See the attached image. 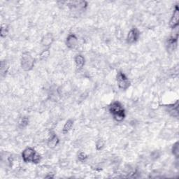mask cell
<instances>
[{
  "label": "cell",
  "mask_w": 179,
  "mask_h": 179,
  "mask_svg": "<svg viewBox=\"0 0 179 179\" xmlns=\"http://www.w3.org/2000/svg\"><path fill=\"white\" fill-rule=\"evenodd\" d=\"M109 112L118 122H121L125 118V111L120 102H114L109 106Z\"/></svg>",
  "instance_id": "obj_1"
},
{
  "label": "cell",
  "mask_w": 179,
  "mask_h": 179,
  "mask_svg": "<svg viewBox=\"0 0 179 179\" xmlns=\"http://www.w3.org/2000/svg\"><path fill=\"white\" fill-rule=\"evenodd\" d=\"M22 157L25 162H32L38 164L41 160V155L32 148H27L22 151Z\"/></svg>",
  "instance_id": "obj_2"
},
{
  "label": "cell",
  "mask_w": 179,
  "mask_h": 179,
  "mask_svg": "<svg viewBox=\"0 0 179 179\" xmlns=\"http://www.w3.org/2000/svg\"><path fill=\"white\" fill-rule=\"evenodd\" d=\"M116 81H117L118 87L121 90H126L130 86V81H129L128 78L121 71H119L117 74Z\"/></svg>",
  "instance_id": "obj_3"
},
{
  "label": "cell",
  "mask_w": 179,
  "mask_h": 179,
  "mask_svg": "<svg viewBox=\"0 0 179 179\" xmlns=\"http://www.w3.org/2000/svg\"><path fill=\"white\" fill-rule=\"evenodd\" d=\"M22 68L25 71H29L33 68L34 60L29 53H25L22 57Z\"/></svg>",
  "instance_id": "obj_4"
},
{
  "label": "cell",
  "mask_w": 179,
  "mask_h": 179,
  "mask_svg": "<svg viewBox=\"0 0 179 179\" xmlns=\"http://www.w3.org/2000/svg\"><path fill=\"white\" fill-rule=\"evenodd\" d=\"M139 37H140V32L138 30V29L136 27H132L129 30L128 34L127 36V43L132 44L136 43L139 40Z\"/></svg>",
  "instance_id": "obj_5"
},
{
  "label": "cell",
  "mask_w": 179,
  "mask_h": 179,
  "mask_svg": "<svg viewBox=\"0 0 179 179\" xmlns=\"http://www.w3.org/2000/svg\"><path fill=\"white\" fill-rule=\"evenodd\" d=\"M178 19H179V10L178 5H176L175 9H174L173 15L171 18L170 21H169V27L171 29L176 28L178 25Z\"/></svg>",
  "instance_id": "obj_6"
},
{
  "label": "cell",
  "mask_w": 179,
  "mask_h": 179,
  "mask_svg": "<svg viewBox=\"0 0 179 179\" xmlns=\"http://www.w3.org/2000/svg\"><path fill=\"white\" fill-rule=\"evenodd\" d=\"M77 43H78L77 37L73 34H69L66 40V44L67 47H68L69 48H71V49H73V48H74L76 46H77Z\"/></svg>",
  "instance_id": "obj_7"
},
{
  "label": "cell",
  "mask_w": 179,
  "mask_h": 179,
  "mask_svg": "<svg viewBox=\"0 0 179 179\" xmlns=\"http://www.w3.org/2000/svg\"><path fill=\"white\" fill-rule=\"evenodd\" d=\"M59 139L58 137L55 135V134H53L52 136H50V138L49 139V140L48 141V147L50 148H53L55 147H56L57 146V144L59 143Z\"/></svg>",
  "instance_id": "obj_8"
},
{
  "label": "cell",
  "mask_w": 179,
  "mask_h": 179,
  "mask_svg": "<svg viewBox=\"0 0 179 179\" xmlns=\"http://www.w3.org/2000/svg\"><path fill=\"white\" fill-rule=\"evenodd\" d=\"M75 63H76V67H77V69L80 70V69H81L83 67H84V65H85V58L83 57L82 55H77L75 57Z\"/></svg>",
  "instance_id": "obj_9"
},
{
  "label": "cell",
  "mask_w": 179,
  "mask_h": 179,
  "mask_svg": "<svg viewBox=\"0 0 179 179\" xmlns=\"http://www.w3.org/2000/svg\"><path fill=\"white\" fill-rule=\"evenodd\" d=\"M177 39H178V35L176 37H171L170 39H168L167 42H168V48L171 49V50H174L175 49V48L177 46Z\"/></svg>",
  "instance_id": "obj_10"
},
{
  "label": "cell",
  "mask_w": 179,
  "mask_h": 179,
  "mask_svg": "<svg viewBox=\"0 0 179 179\" xmlns=\"http://www.w3.org/2000/svg\"><path fill=\"white\" fill-rule=\"evenodd\" d=\"M74 124V120L71 119H69L67 120L64 125L63 129H62V133L63 134H67L68 132L70 131V129H71L72 126H73Z\"/></svg>",
  "instance_id": "obj_11"
},
{
  "label": "cell",
  "mask_w": 179,
  "mask_h": 179,
  "mask_svg": "<svg viewBox=\"0 0 179 179\" xmlns=\"http://www.w3.org/2000/svg\"><path fill=\"white\" fill-rule=\"evenodd\" d=\"M53 41V38L50 34H47V35L45 36V37L43 39V46H50L51 43H52Z\"/></svg>",
  "instance_id": "obj_12"
},
{
  "label": "cell",
  "mask_w": 179,
  "mask_h": 179,
  "mask_svg": "<svg viewBox=\"0 0 179 179\" xmlns=\"http://www.w3.org/2000/svg\"><path fill=\"white\" fill-rule=\"evenodd\" d=\"M178 142H176L174 144L173 148H172V153L175 155L176 157H178Z\"/></svg>",
  "instance_id": "obj_13"
},
{
  "label": "cell",
  "mask_w": 179,
  "mask_h": 179,
  "mask_svg": "<svg viewBox=\"0 0 179 179\" xmlns=\"http://www.w3.org/2000/svg\"><path fill=\"white\" fill-rule=\"evenodd\" d=\"M28 122H29V120H28V119H27V118L23 117L21 118V119H20V120L19 121V125L21 127H25L28 125Z\"/></svg>",
  "instance_id": "obj_14"
},
{
  "label": "cell",
  "mask_w": 179,
  "mask_h": 179,
  "mask_svg": "<svg viewBox=\"0 0 179 179\" xmlns=\"http://www.w3.org/2000/svg\"><path fill=\"white\" fill-rule=\"evenodd\" d=\"M8 34V29L6 27V25H2L1 28V36L5 37Z\"/></svg>",
  "instance_id": "obj_15"
},
{
  "label": "cell",
  "mask_w": 179,
  "mask_h": 179,
  "mask_svg": "<svg viewBox=\"0 0 179 179\" xmlns=\"http://www.w3.org/2000/svg\"><path fill=\"white\" fill-rule=\"evenodd\" d=\"M78 158V160H80V161L83 162V161H85L86 159H87L88 156L85 154L84 153H79Z\"/></svg>",
  "instance_id": "obj_16"
}]
</instances>
